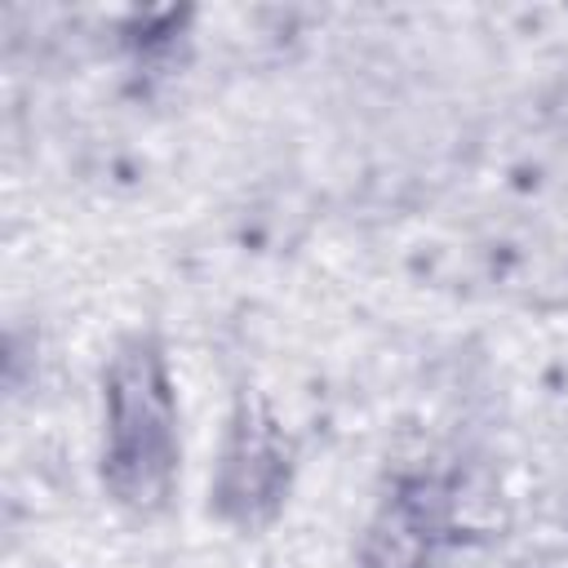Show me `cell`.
Segmentation results:
<instances>
[{
	"label": "cell",
	"mask_w": 568,
	"mask_h": 568,
	"mask_svg": "<svg viewBox=\"0 0 568 568\" xmlns=\"http://www.w3.org/2000/svg\"><path fill=\"white\" fill-rule=\"evenodd\" d=\"M178 399L164 351L151 337H129L106 368V439L102 479L129 510H160L178 484Z\"/></svg>",
	"instance_id": "6da1fadb"
},
{
	"label": "cell",
	"mask_w": 568,
	"mask_h": 568,
	"mask_svg": "<svg viewBox=\"0 0 568 568\" xmlns=\"http://www.w3.org/2000/svg\"><path fill=\"white\" fill-rule=\"evenodd\" d=\"M448 528V497L435 479H408L368 528L359 568H430Z\"/></svg>",
	"instance_id": "7a4b0ae2"
},
{
	"label": "cell",
	"mask_w": 568,
	"mask_h": 568,
	"mask_svg": "<svg viewBox=\"0 0 568 568\" xmlns=\"http://www.w3.org/2000/svg\"><path fill=\"white\" fill-rule=\"evenodd\" d=\"M284 488V444L271 426L244 422L235 426V439L226 444L222 457V501L240 506V519L262 515L266 506H275Z\"/></svg>",
	"instance_id": "3957f363"
}]
</instances>
